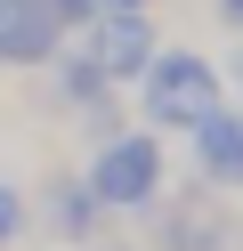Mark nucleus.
I'll list each match as a JSON object with an SVG mask.
<instances>
[{
	"instance_id": "6e6552de",
	"label": "nucleus",
	"mask_w": 243,
	"mask_h": 251,
	"mask_svg": "<svg viewBox=\"0 0 243 251\" xmlns=\"http://www.w3.org/2000/svg\"><path fill=\"white\" fill-rule=\"evenodd\" d=\"M219 8H227V17H243V0H219Z\"/></svg>"
},
{
	"instance_id": "20e7f679",
	"label": "nucleus",
	"mask_w": 243,
	"mask_h": 251,
	"mask_svg": "<svg viewBox=\"0 0 243 251\" xmlns=\"http://www.w3.org/2000/svg\"><path fill=\"white\" fill-rule=\"evenodd\" d=\"M65 0H0V65H41L57 49Z\"/></svg>"
},
{
	"instance_id": "39448f33",
	"label": "nucleus",
	"mask_w": 243,
	"mask_h": 251,
	"mask_svg": "<svg viewBox=\"0 0 243 251\" xmlns=\"http://www.w3.org/2000/svg\"><path fill=\"white\" fill-rule=\"evenodd\" d=\"M194 170L211 186H243V114L235 105H211L194 122Z\"/></svg>"
},
{
	"instance_id": "f03ea898",
	"label": "nucleus",
	"mask_w": 243,
	"mask_h": 251,
	"mask_svg": "<svg viewBox=\"0 0 243 251\" xmlns=\"http://www.w3.org/2000/svg\"><path fill=\"white\" fill-rule=\"evenodd\" d=\"M162 138H106V146H97V162H89V195H97V211H146V202L162 195Z\"/></svg>"
},
{
	"instance_id": "0eeeda50",
	"label": "nucleus",
	"mask_w": 243,
	"mask_h": 251,
	"mask_svg": "<svg viewBox=\"0 0 243 251\" xmlns=\"http://www.w3.org/2000/svg\"><path fill=\"white\" fill-rule=\"evenodd\" d=\"M73 8H122V0H73Z\"/></svg>"
},
{
	"instance_id": "423d86ee",
	"label": "nucleus",
	"mask_w": 243,
	"mask_h": 251,
	"mask_svg": "<svg viewBox=\"0 0 243 251\" xmlns=\"http://www.w3.org/2000/svg\"><path fill=\"white\" fill-rule=\"evenodd\" d=\"M16 227H25V195H16V186L0 178V251L16 243Z\"/></svg>"
},
{
	"instance_id": "7ed1b4c3",
	"label": "nucleus",
	"mask_w": 243,
	"mask_h": 251,
	"mask_svg": "<svg viewBox=\"0 0 243 251\" xmlns=\"http://www.w3.org/2000/svg\"><path fill=\"white\" fill-rule=\"evenodd\" d=\"M146 57H154V25L138 17V0H122V8H106V17L89 25L81 65L106 73V81H130V73H146Z\"/></svg>"
},
{
	"instance_id": "f257e3e1",
	"label": "nucleus",
	"mask_w": 243,
	"mask_h": 251,
	"mask_svg": "<svg viewBox=\"0 0 243 251\" xmlns=\"http://www.w3.org/2000/svg\"><path fill=\"white\" fill-rule=\"evenodd\" d=\"M138 89H146V114H154L162 130H194V122L219 105V65H211L203 49H170V57H146Z\"/></svg>"
}]
</instances>
